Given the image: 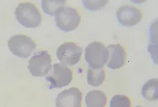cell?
Returning a JSON list of instances; mask_svg holds the SVG:
<instances>
[{
  "instance_id": "obj_15",
  "label": "cell",
  "mask_w": 158,
  "mask_h": 107,
  "mask_svg": "<svg viewBox=\"0 0 158 107\" xmlns=\"http://www.w3.org/2000/svg\"><path fill=\"white\" fill-rule=\"evenodd\" d=\"M130 98L125 95H116L113 96L110 101V107H131Z\"/></svg>"
},
{
  "instance_id": "obj_11",
  "label": "cell",
  "mask_w": 158,
  "mask_h": 107,
  "mask_svg": "<svg viewBox=\"0 0 158 107\" xmlns=\"http://www.w3.org/2000/svg\"><path fill=\"white\" fill-rule=\"evenodd\" d=\"M106 102V95L100 90L91 91L85 96V103L87 107H104Z\"/></svg>"
},
{
  "instance_id": "obj_8",
  "label": "cell",
  "mask_w": 158,
  "mask_h": 107,
  "mask_svg": "<svg viewBox=\"0 0 158 107\" xmlns=\"http://www.w3.org/2000/svg\"><path fill=\"white\" fill-rule=\"evenodd\" d=\"M118 22L123 26H134L142 21L143 13L139 8L130 5L120 6L116 14Z\"/></svg>"
},
{
  "instance_id": "obj_7",
  "label": "cell",
  "mask_w": 158,
  "mask_h": 107,
  "mask_svg": "<svg viewBox=\"0 0 158 107\" xmlns=\"http://www.w3.org/2000/svg\"><path fill=\"white\" fill-rule=\"evenodd\" d=\"M83 48L74 42H65L58 48L56 56L61 64L73 66L80 61Z\"/></svg>"
},
{
  "instance_id": "obj_6",
  "label": "cell",
  "mask_w": 158,
  "mask_h": 107,
  "mask_svg": "<svg viewBox=\"0 0 158 107\" xmlns=\"http://www.w3.org/2000/svg\"><path fill=\"white\" fill-rule=\"evenodd\" d=\"M51 61V56L46 50H39L28 61V69L33 77H44L52 69Z\"/></svg>"
},
{
  "instance_id": "obj_14",
  "label": "cell",
  "mask_w": 158,
  "mask_h": 107,
  "mask_svg": "<svg viewBox=\"0 0 158 107\" xmlns=\"http://www.w3.org/2000/svg\"><path fill=\"white\" fill-rule=\"evenodd\" d=\"M65 1H42L41 6L44 12L55 16L61 8L65 7Z\"/></svg>"
},
{
  "instance_id": "obj_9",
  "label": "cell",
  "mask_w": 158,
  "mask_h": 107,
  "mask_svg": "<svg viewBox=\"0 0 158 107\" xmlns=\"http://www.w3.org/2000/svg\"><path fill=\"white\" fill-rule=\"evenodd\" d=\"M82 93L76 87H71L60 93L56 98V107H81Z\"/></svg>"
},
{
  "instance_id": "obj_16",
  "label": "cell",
  "mask_w": 158,
  "mask_h": 107,
  "mask_svg": "<svg viewBox=\"0 0 158 107\" xmlns=\"http://www.w3.org/2000/svg\"><path fill=\"white\" fill-rule=\"evenodd\" d=\"M84 6L92 11L100 10L108 3V1H83Z\"/></svg>"
},
{
  "instance_id": "obj_2",
  "label": "cell",
  "mask_w": 158,
  "mask_h": 107,
  "mask_svg": "<svg viewBox=\"0 0 158 107\" xmlns=\"http://www.w3.org/2000/svg\"><path fill=\"white\" fill-rule=\"evenodd\" d=\"M56 25L61 31L68 33L76 29L81 22V18L74 8L63 7L55 15Z\"/></svg>"
},
{
  "instance_id": "obj_1",
  "label": "cell",
  "mask_w": 158,
  "mask_h": 107,
  "mask_svg": "<svg viewBox=\"0 0 158 107\" xmlns=\"http://www.w3.org/2000/svg\"><path fill=\"white\" fill-rule=\"evenodd\" d=\"M16 20L27 28H36L42 22V15L39 8L33 3L24 2L15 8Z\"/></svg>"
},
{
  "instance_id": "obj_4",
  "label": "cell",
  "mask_w": 158,
  "mask_h": 107,
  "mask_svg": "<svg viewBox=\"0 0 158 107\" xmlns=\"http://www.w3.org/2000/svg\"><path fill=\"white\" fill-rule=\"evenodd\" d=\"M8 47L15 56L21 58H28L35 50L36 44L28 36L15 34L8 40Z\"/></svg>"
},
{
  "instance_id": "obj_13",
  "label": "cell",
  "mask_w": 158,
  "mask_h": 107,
  "mask_svg": "<svg viewBox=\"0 0 158 107\" xmlns=\"http://www.w3.org/2000/svg\"><path fill=\"white\" fill-rule=\"evenodd\" d=\"M106 78V73L104 68L93 69L89 68L87 71V82L94 87H98L101 85Z\"/></svg>"
},
{
  "instance_id": "obj_3",
  "label": "cell",
  "mask_w": 158,
  "mask_h": 107,
  "mask_svg": "<svg viewBox=\"0 0 158 107\" xmlns=\"http://www.w3.org/2000/svg\"><path fill=\"white\" fill-rule=\"evenodd\" d=\"M85 58L89 68H103L108 59V52L102 43L94 42L88 45L85 50Z\"/></svg>"
},
{
  "instance_id": "obj_10",
  "label": "cell",
  "mask_w": 158,
  "mask_h": 107,
  "mask_svg": "<svg viewBox=\"0 0 158 107\" xmlns=\"http://www.w3.org/2000/svg\"><path fill=\"white\" fill-rule=\"evenodd\" d=\"M108 52L107 66L112 69L122 68L126 63V52L120 44H111L106 48Z\"/></svg>"
},
{
  "instance_id": "obj_5",
  "label": "cell",
  "mask_w": 158,
  "mask_h": 107,
  "mask_svg": "<svg viewBox=\"0 0 158 107\" xmlns=\"http://www.w3.org/2000/svg\"><path fill=\"white\" fill-rule=\"evenodd\" d=\"M46 80L50 83L49 89H60L71 82L73 72L67 66L61 63H55L51 71L46 75Z\"/></svg>"
},
{
  "instance_id": "obj_12",
  "label": "cell",
  "mask_w": 158,
  "mask_h": 107,
  "mask_svg": "<svg viewBox=\"0 0 158 107\" xmlns=\"http://www.w3.org/2000/svg\"><path fill=\"white\" fill-rule=\"evenodd\" d=\"M142 96L146 100L154 101L158 99V80H148L142 87Z\"/></svg>"
},
{
  "instance_id": "obj_17",
  "label": "cell",
  "mask_w": 158,
  "mask_h": 107,
  "mask_svg": "<svg viewBox=\"0 0 158 107\" xmlns=\"http://www.w3.org/2000/svg\"><path fill=\"white\" fill-rule=\"evenodd\" d=\"M135 107H142L141 106H135Z\"/></svg>"
}]
</instances>
